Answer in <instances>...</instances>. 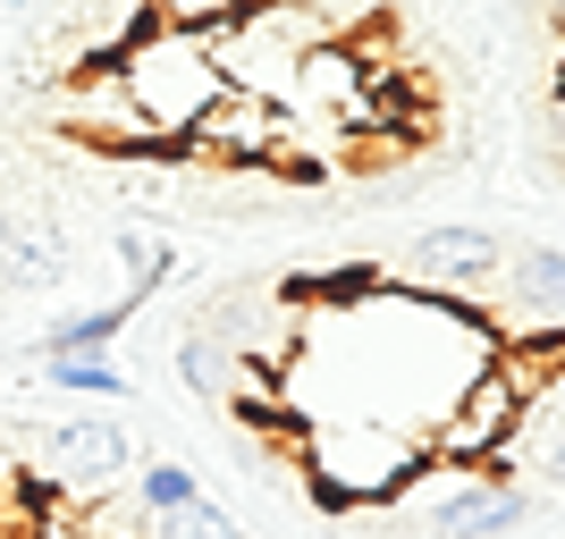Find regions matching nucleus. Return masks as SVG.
Listing matches in <instances>:
<instances>
[{"label":"nucleus","mask_w":565,"mask_h":539,"mask_svg":"<svg viewBox=\"0 0 565 539\" xmlns=\"http://www.w3.org/2000/svg\"><path fill=\"white\" fill-rule=\"evenodd\" d=\"M110 68H118L127 101L143 110V127H152L161 143H178L194 118H203L220 94H228V76H220L212 43H203V25L152 18V9H143V25L110 51Z\"/></svg>","instance_id":"f257e3e1"},{"label":"nucleus","mask_w":565,"mask_h":539,"mask_svg":"<svg viewBox=\"0 0 565 539\" xmlns=\"http://www.w3.org/2000/svg\"><path fill=\"white\" fill-rule=\"evenodd\" d=\"M296 446H305V481L321 506H388L405 472L423 464V439L388 422H312Z\"/></svg>","instance_id":"f03ea898"},{"label":"nucleus","mask_w":565,"mask_h":539,"mask_svg":"<svg viewBox=\"0 0 565 539\" xmlns=\"http://www.w3.org/2000/svg\"><path fill=\"white\" fill-rule=\"evenodd\" d=\"M515 430H523V388L507 379V363H481V371L456 388V405L430 422V439H423V455L430 464H472V472H498V455L515 446Z\"/></svg>","instance_id":"7ed1b4c3"},{"label":"nucleus","mask_w":565,"mask_h":539,"mask_svg":"<svg viewBox=\"0 0 565 539\" xmlns=\"http://www.w3.org/2000/svg\"><path fill=\"white\" fill-rule=\"evenodd\" d=\"M405 287L448 295V304H481L507 287V245L490 228H423L405 245Z\"/></svg>","instance_id":"20e7f679"},{"label":"nucleus","mask_w":565,"mask_h":539,"mask_svg":"<svg viewBox=\"0 0 565 539\" xmlns=\"http://www.w3.org/2000/svg\"><path fill=\"white\" fill-rule=\"evenodd\" d=\"M60 110H68V136L102 143V152H152V127H143V110L127 101V85H118L110 60H85V68L68 76V94H60Z\"/></svg>","instance_id":"39448f33"},{"label":"nucleus","mask_w":565,"mask_h":539,"mask_svg":"<svg viewBox=\"0 0 565 539\" xmlns=\"http://www.w3.org/2000/svg\"><path fill=\"white\" fill-rule=\"evenodd\" d=\"M25 455H43V464H60L76 481V489H110L118 472L136 464V439L118 422H60V430H18Z\"/></svg>","instance_id":"423d86ee"},{"label":"nucleus","mask_w":565,"mask_h":539,"mask_svg":"<svg viewBox=\"0 0 565 539\" xmlns=\"http://www.w3.org/2000/svg\"><path fill=\"white\" fill-rule=\"evenodd\" d=\"M523 515H532V497L481 472V481H472V489L456 497V506H448L439 522H430L423 539H515V531H523Z\"/></svg>","instance_id":"0eeeda50"},{"label":"nucleus","mask_w":565,"mask_h":539,"mask_svg":"<svg viewBox=\"0 0 565 539\" xmlns=\"http://www.w3.org/2000/svg\"><path fill=\"white\" fill-rule=\"evenodd\" d=\"M143 312V295H118V304H94L76 312V321H60L51 337H34V363H76V354H110V337Z\"/></svg>","instance_id":"6e6552de"},{"label":"nucleus","mask_w":565,"mask_h":539,"mask_svg":"<svg viewBox=\"0 0 565 539\" xmlns=\"http://www.w3.org/2000/svg\"><path fill=\"white\" fill-rule=\"evenodd\" d=\"M236 363H245V354H236V337H228V321H220V312L194 328L186 346H178V379H186V388H203V397H228Z\"/></svg>","instance_id":"1a4fd4ad"},{"label":"nucleus","mask_w":565,"mask_h":539,"mask_svg":"<svg viewBox=\"0 0 565 539\" xmlns=\"http://www.w3.org/2000/svg\"><path fill=\"white\" fill-rule=\"evenodd\" d=\"M507 295H523L541 321H565V245H523L507 261Z\"/></svg>","instance_id":"9d476101"},{"label":"nucleus","mask_w":565,"mask_h":539,"mask_svg":"<svg viewBox=\"0 0 565 539\" xmlns=\"http://www.w3.org/2000/svg\"><path fill=\"white\" fill-rule=\"evenodd\" d=\"M127 497H136V506H143L152 522L186 515V506H203V489H194V472H186V464H169V455H161V464H143L136 481H127Z\"/></svg>","instance_id":"9b49d317"},{"label":"nucleus","mask_w":565,"mask_h":539,"mask_svg":"<svg viewBox=\"0 0 565 539\" xmlns=\"http://www.w3.org/2000/svg\"><path fill=\"white\" fill-rule=\"evenodd\" d=\"M51 388H68V397H127V371H118L110 354H76V363H43Z\"/></svg>","instance_id":"f8f14e48"},{"label":"nucleus","mask_w":565,"mask_h":539,"mask_svg":"<svg viewBox=\"0 0 565 539\" xmlns=\"http://www.w3.org/2000/svg\"><path fill=\"white\" fill-rule=\"evenodd\" d=\"M236 0H152V18H178V25H212V18H228Z\"/></svg>","instance_id":"ddd939ff"},{"label":"nucleus","mask_w":565,"mask_h":539,"mask_svg":"<svg viewBox=\"0 0 565 539\" xmlns=\"http://www.w3.org/2000/svg\"><path fill=\"white\" fill-rule=\"evenodd\" d=\"M34 539H102V531L85 515H43V522H34Z\"/></svg>","instance_id":"4468645a"},{"label":"nucleus","mask_w":565,"mask_h":539,"mask_svg":"<svg viewBox=\"0 0 565 539\" xmlns=\"http://www.w3.org/2000/svg\"><path fill=\"white\" fill-rule=\"evenodd\" d=\"M9 236H18V219H9V212H0V245H9Z\"/></svg>","instance_id":"2eb2a0df"},{"label":"nucleus","mask_w":565,"mask_h":539,"mask_svg":"<svg viewBox=\"0 0 565 539\" xmlns=\"http://www.w3.org/2000/svg\"><path fill=\"white\" fill-rule=\"evenodd\" d=\"M548 18H557V25H565V0H548Z\"/></svg>","instance_id":"dca6fc26"},{"label":"nucleus","mask_w":565,"mask_h":539,"mask_svg":"<svg viewBox=\"0 0 565 539\" xmlns=\"http://www.w3.org/2000/svg\"><path fill=\"white\" fill-rule=\"evenodd\" d=\"M9 9H34V0H9Z\"/></svg>","instance_id":"f3484780"}]
</instances>
